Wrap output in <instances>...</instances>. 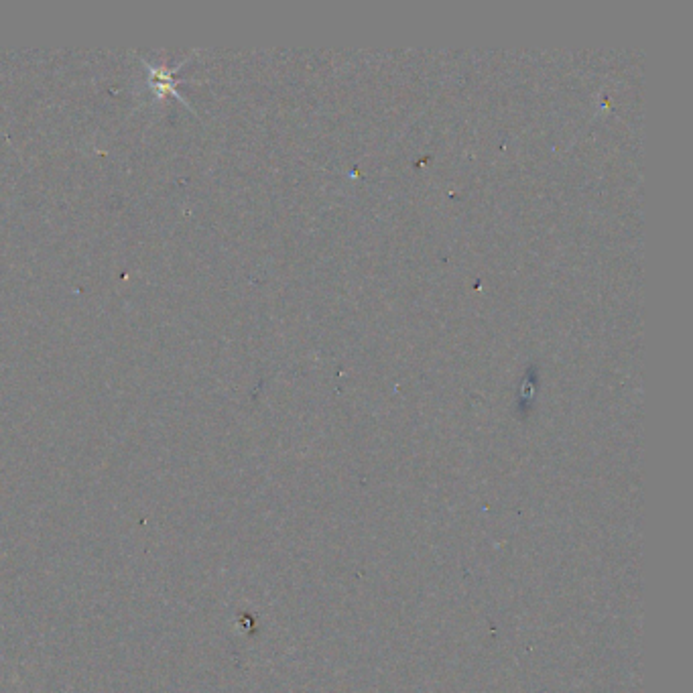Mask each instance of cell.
Masks as SVG:
<instances>
[{"mask_svg": "<svg viewBox=\"0 0 693 693\" xmlns=\"http://www.w3.org/2000/svg\"><path fill=\"white\" fill-rule=\"evenodd\" d=\"M194 53H196V51L187 53V55L177 63L175 68H169L167 63H161V66H157V63H153V61L141 57V63H143L145 72H147V88H149V92H153V96H155L157 102H163L167 96H173V98H175L177 102H181L183 106L192 108V106H189L187 98L179 92L181 80H177L175 74L183 68V63H187L189 59H192Z\"/></svg>", "mask_w": 693, "mask_h": 693, "instance_id": "cell-1", "label": "cell"}]
</instances>
